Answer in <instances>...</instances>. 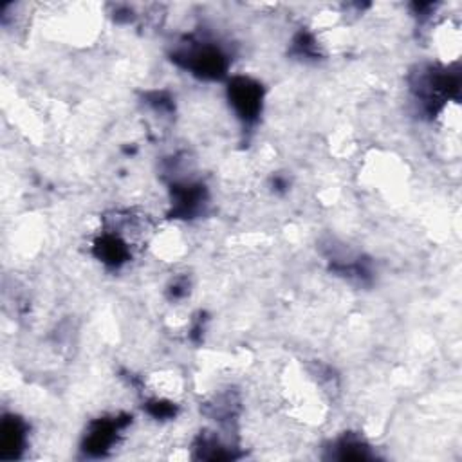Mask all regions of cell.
<instances>
[{"mask_svg":"<svg viewBox=\"0 0 462 462\" xmlns=\"http://www.w3.org/2000/svg\"><path fill=\"white\" fill-rule=\"evenodd\" d=\"M229 99H231V105L235 106L236 114L242 119L251 121L260 112L262 92L256 83H253L251 79L240 78V79L233 81V85L229 88Z\"/></svg>","mask_w":462,"mask_h":462,"instance_id":"cell-1","label":"cell"}]
</instances>
